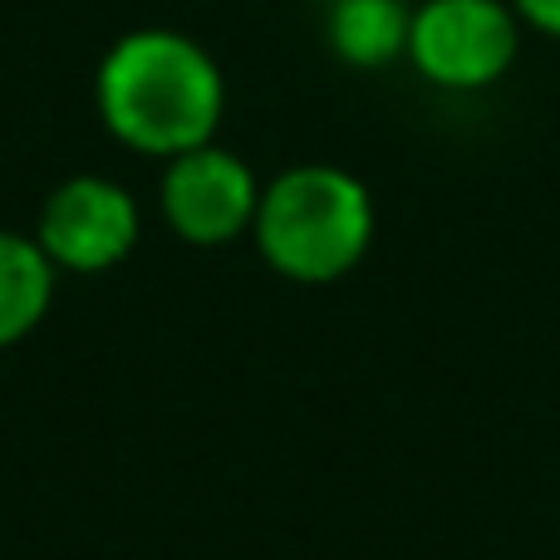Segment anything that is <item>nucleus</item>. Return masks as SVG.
Wrapping results in <instances>:
<instances>
[{
	"instance_id": "f257e3e1",
	"label": "nucleus",
	"mask_w": 560,
	"mask_h": 560,
	"mask_svg": "<svg viewBox=\"0 0 560 560\" xmlns=\"http://www.w3.org/2000/svg\"><path fill=\"white\" fill-rule=\"evenodd\" d=\"M94 114L128 153L167 163L177 153L217 143L226 114V74L212 49L187 30H128L94 69Z\"/></svg>"
},
{
	"instance_id": "f03ea898",
	"label": "nucleus",
	"mask_w": 560,
	"mask_h": 560,
	"mask_svg": "<svg viewBox=\"0 0 560 560\" xmlns=\"http://www.w3.org/2000/svg\"><path fill=\"white\" fill-rule=\"evenodd\" d=\"M374 192L335 163H295L261 187L252 242L276 276L295 285H335L374 246Z\"/></svg>"
},
{
	"instance_id": "7ed1b4c3",
	"label": "nucleus",
	"mask_w": 560,
	"mask_h": 560,
	"mask_svg": "<svg viewBox=\"0 0 560 560\" xmlns=\"http://www.w3.org/2000/svg\"><path fill=\"white\" fill-rule=\"evenodd\" d=\"M522 39L512 0H418L404 59L443 94H487L516 69Z\"/></svg>"
},
{
	"instance_id": "20e7f679",
	"label": "nucleus",
	"mask_w": 560,
	"mask_h": 560,
	"mask_svg": "<svg viewBox=\"0 0 560 560\" xmlns=\"http://www.w3.org/2000/svg\"><path fill=\"white\" fill-rule=\"evenodd\" d=\"M143 236V207L124 183L104 173H74L45 197L35 242L59 276H104L133 256Z\"/></svg>"
},
{
	"instance_id": "39448f33",
	"label": "nucleus",
	"mask_w": 560,
	"mask_h": 560,
	"mask_svg": "<svg viewBox=\"0 0 560 560\" xmlns=\"http://www.w3.org/2000/svg\"><path fill=\"white\" fill-rule=\"evenodd\" d=\"M261 177L242 153L222 143H202L163 163L158 212L167 232L187 246H232L252 236L261 207Z\"/></svg>"
},
{
	"instance_id": "423d86ee",
	"label": "nucleus",
	"mask_w": 560,
	"mask_h": 560,
	"mask_svg": "<svg viewBox=\"0 0 560 560\" xmlns=\"http://www.w3.org/2000/svg\"><path fill=\"white\" fill-rule=\"evenodd\" d=\"M408 0H335L325 5V45L349 69H388L408 55Z\"/></svg>"
},
{
	"instance_id": "0eeeda50",
	"label": "nucleus",
	"mask_w": 560,
	"mask_h": 560,
	"mask_svg": "<svg viewBox=\"0 0 560 560\" xmlns=\"http://www.w3.org/2000/svg\"><path fill=\"white\" fill-rule=\"evenodd\" d=\"M59 271L35 242V232L0 226V349L30 339L55 305Z\"/></svg>"
},
{
	"instance_id": "6e6552de",
	"label": "nucleus",
	"mask_w": 560,
	"mask_h": 560,
	"mask_svg": "<svg viewBox=\"0 0 560 560\" xmlns=\"http://www.w3.org/2000/svg\"><path fill=\"white\" fill-rule=\"evenodd\" d=\"M512 10L526 25V35H541L560 45V0H512Z\"/></svg>"
},
{
	"instance_id": "1a4fd4ad",
	"label": "nucleus",
	"mask_w": 560,
	"mask_h": 560,
	"mask_svg": "<svg viewBox=\"0 0 560 560\" xmlns=\"http://www.w3.org/2000/svg\"><path fill=\"white\" fill-rule=\"evenodd\" d=\"M315 5H335V0H315Z\"/></svg>"
}]
</instances>
